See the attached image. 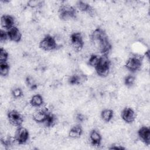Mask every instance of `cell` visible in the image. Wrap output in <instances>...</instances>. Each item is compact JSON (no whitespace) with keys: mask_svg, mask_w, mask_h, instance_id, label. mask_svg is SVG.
Segmentation results:
<instances>
[{"mask_svg":"<svg viewBox=\"0 0 150 150\" xmlns=\"http://www.w3.org/2000/svg\"><path fill=\"white\" fill-rule=\"evenodd\" d=\"M143 56L141 55L134 54L131 56L125 63V68L131 72H135L139 70L142 65Z\"/></svg>","mask_w":150,"mask_h":150,"instance_id":"6da1fadb","label":"cell"},{"mask_svg":"<svg viewBox=\"0 0 150 150\" xmlns=\"http://www.w3.org/2000/svg\"><path fill=\"white\" fill-rule=\"evenodd\" d=\"M70 47L74 52H80L84 46L83 35L80 32H73L70 35Z\"/></svg>","mask_w":150,"mask_h":150,"instance_id":"7a4b0ae2","label":"cell"},{"mask_svg":"<svg viewBox=\"0 0 150 150\" xmlns=\"http://www.w3.org/2000/svg\"><path fill=\"white\" fill-rule=\"evenodd\" d=\"M8 120L9 122L16 127H19L21 126L24 121L23 115L19 111L16 110H11L8 112Z\"/></svg>","mask_w":150,"mask_h":150,"instance_id":"3957f363","label":"cell"},{"mask_svg":"<svg viewBox=\"0 0 150 150\" xmlns=\"http://www.w3.org/2000/svg\"><path fill=\"white\" fill-rule=\"evenodd\" d=\"M40 47L44 51H53L57 49L55 40L50 35L45 36L39 44Z\"/></svg>","mask_w":150,"mask_h":150,"instance_id":"277c9868","label":"cell"},{"mask_svg":"<svg viewBox=\"0 0 150 150\" xmlns=\"http://www.w3.org/2000/svg\"><path fill=\"white\" fill-rule=\"evenodd\" d=\"M29 137V132L28 129L25 127H19L17 128L15 135V139L21 144H25L28 141Z\"/></svg>","mask_w":150,"mask_h":150,"instance_id":"5b68a950","label":"cell"},{"mask_svg":"<svg viewBox=\"0 0 150 150\" xmlns=\"http://www.w3.org/2000/svg\"><path fill=\"white\" fill-rule=\"evenodd\" d=\"M137 113L131 107H125L122 110L121 117L127 124H131L136 120Z\"/></svg>","mask_w":150,"mask_h":150,"instance_id":"8992f818","label":"cell"},{"mask_svg":"<svg viewBox=\"0 0 150 150\" xmlns=\"http://www.w3.org/2000/svg\"><path fill=\"white\" fill-rule=\"evenodd\" d=\"M1 26L5 29H9L16 26V20L10 15H3L1 18Z\"/></svg>","mask_w":150,"mask_h":150,"instance_id":"52a82bcc","label":"cell"},{"mask_svg":"<svg viewBox=\"0 0 150 150\" xmlns=\"http://www.w3.org/2000/svg\"><path fill=\"white\" fill-rule=\"evenodd\" d=\"M138 138L145 144L149 145L150 142V130L149 127L145 126L141 127L138 132Z\"/></svg>","mask_w":150,"mask_h":150,"instance_id":"ba28073f","label":"cell"},{"mask_svg":"<svg viewBox=\"0 0 150 150\" xmlns=\"http://www.w3.org/2000/svg\"><path fill=\"white\" fill-rule=\"evenodd\" d=\"M7 32L10 40L13 42H19L21 40L22 34L18 27L13 26L8 29Z\"/></svg>","mask_w":150,"mask_h":150,"instance_id":"9c48e42d","label":"cell"},{"mask_svg":"<svg viewBox=\"0 0 150 150\" xmlns=\"http://www.w3.org/2000/svg\"><path fill=\"white\" fill-rule=\"evenodd\" d=\"M90 144L91 145L98 147L100 146V142L102 140V137L100 133L96 129H93L90 131L89 135Z\"/></svg>","mask_w":150,"mask_h":150,"instance_id":"30bf717a","label":"cell"},{"mask_svg":"<svg viewBox=\"0 0 150 150\" xmlns=\"http://www.w3.org/2000/svg\"><path fill=\"white\" fill-rule=\"evenodd\" d=\"M83 132L82 127L80 124H77L73 126L69 132V136L74 139H79Z\"/></svg>","mask_w":150,"mask_h":150,"instance_id":"8fae6325","label":"cell"},{"mask_svg":"<svg viewBox=\"0 0 150 150\" xmlns=\"http://www.w3.org/2000/svg\"><path fill=\"white\" fill-rule=\"evenodd\" d=\"M32 105L35 107H39L43 104V98L40 94L33 95L29 101Z\"/></svg>","mask_w":150,"mask_h":150,"instance_id":"7c38bea8","label":"cell"},{"mask_svg":"<svg viewBox=\"0 0 150 150\" xmlns=\"http://www.w3.org/2000/svg\"><path fill=\"white\" fill-rule=\"evenodd\" d=\"M101 118L104 122H110L113 116V111L110 108L104 109L101 112Z\"/></svg>","mask_w":150,"mask_h":150,"instance_id":"4fadbf2b","label":"cell"},{"mask_svg":"<svg viewBox=\"0 0 150 150\" xmlns=\"http://www.w3.org/2000/svg\"><path fill=\"white\" fill-rule=\"evenodd\" d=\"M10 66L7 62H0V74L1 77H5L9 73Z\"/></svg>","mask_w":150,"mask_h":150,"instance_id":"5bb4252c","label":"cell"},{"mask_svg":"<svg viewBox=\"0 0 150 150\" xmlns=\"http://www.w3.org/2000/svg\"><path fill=\"white\" fill-rule=\"evenodd\" d=\"M100 60V56H98L97 54H91L88 60V63L90 66L96 68L98 65Z\"/></svg>","mask_w":150,"mask_h":150,"instance_id":"9a60e30c","label":"cell"},{"mask_svg":"<svg viewBox=\"0 0 150 150\" xmlns=\"http://www.w3.org/2000/svg\"><path fill=\"white\" fill-rule=\"evenodd\" d=\"M90 6L91 5H88L87 2L84 1H78L76 4V6L77 9L82 12H86Z\"/></svg>","mask_w":150,"mask_h":150,"instance_id":"2e32d148","label":"cell"},{"mask_svg":"<svg viewBox=\"0 0 150 150\" xmlns=\"http://www.w3.org/2000/svg\"><path fill=\"white\" fill-rule=\"evenodd\" d=\"M135 80H136L135 77L134 76L129 74L125 77L124 83L127 86L131 87L132 86H133L135 84Z\"/></svg>","mask_w":150,"mask_h":150,"instance_id":"e0dca14e","label":"cell"},{"mask_svg":"<svg viewBox=\"0 0 150 150\" xmlns=\"http://www.w3.org/2000/svg\"><path fill=\"white\" fill-rule=\"evenodd\" d=\"M43 2L40 1H34L31 0L29 1L28 2V6L30 8H40L43 6Z\"/></svg>","mask_w":150,"mask_h":150,"instance_id":"ac0fdd59","label":"cell"},{"mask_svg":"<svg viewBox=\"0 0 150 150\" xmlns=\"http://www.w3.org/2000/svg\"><path fill=\"white\" fill-rule=\"evenodd\" d=\"M9 58V53L4 48L0 49V62H7Z\"/></svg>","mask_w":150,"mask_h":150,"instance_id":"d6986e66","label":"cell"},{"mask_svg":"<svg viewBox=\"0 0 150 150\" xmlns=\"http://www.w3.org/2000/svg\"><path fill=\"white\" fill-rule=\"evenodd\" d=\"M9 39L8 32H6L5 30L1 29L0 32V41L2 43H5L6 40Z\"/></svg>","mask_w":150,"mask_h":150,"instance_id":"ffe728a7","label":"cell"}]
</instances>
